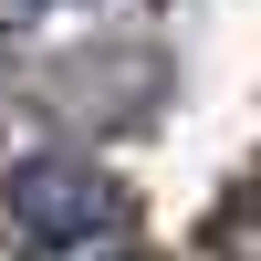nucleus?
Wrapping results in <instances>:
<instances>
[{"label":"nucleus","mask_w":261,"mask_h":261,"mask_svg":"<svg viewBox=\"0 0 261 261\" xmlns=\"http://www.w3.org/2000/svg\"><path fill=\"white\" fill-rule=\"evenodd\" d=\"M0 209H11V230L42 241V251L136 241V199H125L94 157H32V167H11V178H0Z\"/></svg>","instance_id":"f257e3e1"}]
</instances>
